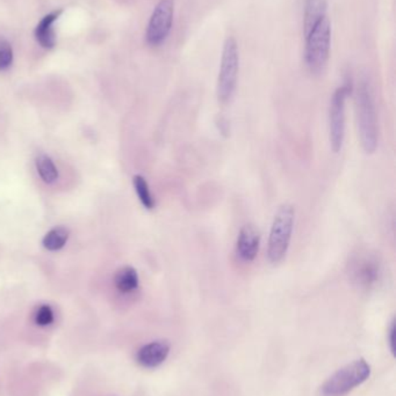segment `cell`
<instances>
[{"label": "cell", "mask_w": 396, "mask_h": 396, "mask_svg": "<svg viewBox=\"0 0 396 396\" xmlns=\"http://www.w3.org/2000/svg\"><path fill=\"white\" fill-rule=\"evenodd\" d=\"M332 48V25L328 16L319 20L306 35L305 62L310 74L319 76L326 70Z\"/></svg>", "instance_id": "obj_3"}, {"label": "cell", "mask_w": 396, "mask_h": 396, "mask_svg": "<svg viewBox=\"0 0 396 396\" xmlns=\"http://www.w3.org/2000/svg\"><path fill=\"white\" fill-rule=\"evenodd\" d=\"M239 74V52L237 42L232 36L223 45L219 77L216 83V96L221 105H227L235 95Z\"/></svg>", "instance_id": "obj_4"}, {"label": "cell", "mask_w": 396, "mask_h": 396, "mask_svg": "<svg viewBox=\"0 0 396 396\" xmlns=\"http://www.w3.org/2000/svg\"><path fill=\"white\" fill-rule=\"evenodd\" d=\"M261 246V234L254 225H244L239 230L236 241V254L243 262H252L257 257Z\"/></svg>", "instance_id": "obj_9"}, {"label": "cell", "mask_w": 396, "mask_h": 396, "mask_svg": "<svg viewBox=\"0 0 396 396\" xmlns=\"http://www.w3.org/2000/svg\"><path fill=\"white\" fill-rule=\"evenodd\" d=\"M394 335H395V323L392 322L390 330V345L392 352H394Z\"/></svg>", "instance_id": "obj_19"}, {"label": "cell", "mask_w": 396, "mask_h": 396, "mask_svg": "<svg viewBox=\"0 0 396 396\" xmlns=\"http://www.w3.org/2000/svg\"><path fill=\"white\" fill-rule=\"evenodd\" d=\"M63 11H54L52 13L43 16L39 25L34 30L36 41L43 48L52 49L56 45V33L54 29V23L57 21Z\"/></svg>", "instance_id": "obj_11"}, {"label": "cell", "mask_w": 396, "mask_h": 396, "mask_svg": "<svg viewBox=\"0 0 396 396\" xmlns=\"http://www.w3.org/2000/svg\"><path fill=\"white\" fill-rule=\"evenodd\" d=\"M295 224V209L285 203L274 214L268 243V259L271 264H279L290 250Z\"/></svg>", "instance_id": "obj_2"}, {"label": "cell", "mask_w": 396, "mask_h": 396, "mask_svg": "<svg viewBox=\"0 0 396 396\" xmlns=\"http://www.w3.org/2000/svg\"><path fill=\"white\" fill-rule=\"evenodd\" d=\"M54 321V312L52 307L48 305H43L36 310L35 322L39 326H49Z\"/></svg>", "instance_id": "obj_18"}, {"label": "cell", "mask_w": 396, "mask_h": 396, "mask_svg": "<svg viewBox=\"0 0 396 396\" xmlns=\"http://www.w3.org/2000/svg\"><path fill=\"white\" fill-rule=\"evenodd\" d=\"M357 108L358 134L361 147L366 153L372 154L377 151L379 144V125H378L377 109L374 103L373 93L370 83L364 80L358 86L356 94Z\"/></svg>", "instance_id": "obj_1"}, {"label": "cell", "mask_w": 396, "mask_h": 396, "mask_svg": "<svg viewBox=\"0 0 396 396\" xmlns=\"http://www.w3.org/2000/svg\"><path fill=\"white\" fill-rule=\"evenodd\" d=\"M132 185H134L136 194L139 196V199L141 201L143 206L145 209H148V210H152V209L155 208V199L152 197V194L150 192L147 180L143 176L135 175L134 179H132Z\"/></svg>", "instance_id": "obj_15"}, {"label": "cell", "mask_w": 396, "mask_h": 396, "mask_svg": "<svg viewBox=\"0 0 396 396\" xmlns=\"http://www.w3.org/2000/svg\"><path fill=\"white\" fill-rule=\"evenodd\" d=\"M351 93V85L346 83L334 92L329 107V141L335 153H339L344 144L345 103Z\"/></svg>", "instance_id": "obj_7"}, {"label": "cell", "mask_w": 396, "mask_h": 396, "mask_svg": "<svg viewBox=\"0 0 396 396\" xmlns=\"http://www.w3.org/2000/svg\"><path fill=\"white\" fill-rule=\"evenodd\" d=\"M370 375V366L364 358L352 361L339 368L323 383L324 396H343L351 392L356 387L361 386Z\"/></svg>", "instance_id": "obj_5"}, {"label": "cell", "mask_w": 396, "mask_h": 396, "mask_svg": "<svg viewBox=\"0 0 396 396\" xmlns=\"http://www.w3.org/2000/svg\"><path fill=\"white\" fill-rule=\"evenodd\" d=\"M328 0H305V12H303V34L305 36L312 30V27L319 20L327 16Z\"/></svg>", "instance_id": "obj_12"}, {"label": "cell", "mask_w": 396, "mask_h": 396, "mask_svg": "<svg viewBox=\"0 0 396 396\" xmlns=\"http://www.w3.org/2000/svg\"><path fill=\"white\" fill-rule=\"evenodd\" d=\"M69 235H70V231L64 226H57L52 230L49 231L48 233L45 234L43 238V247L45 250H50V252H56L60 250L65 246V243L68 241Z\"/></svg>", "instance_id": "obj_14"}, {"label": "cell", "mask_w": 396, "mask_h": 396, "mask_svg": "<svg viewBox=\"0 0 396 396\" xmlns=\"http://www.w3.org/2000/svg\"><path fill=\"white\" fill-rule=\"evenodd\" d=\"M174 0H159L149 20L145 39L149 45L159 47L170 35L174 25Z\"/></svg>", "instance_id": "obj_8"}, {"label": "cell", "mask_w": 396, "mask_h": 396, "mask_svg": "<svg viewBox=\"0 0 396 396\" xmlns=\"http://www.w3.org/2000/svg\"><path fill=\"white\" fill-rule=\"evenodd\" d=\"M170 349V343L166 341H155L142 346L137 352L136 359L143 368H156L166 361Z\"/></svg>", "instance_id": "obj_10"}, {"label": "cell", "mask_w": 396, "mask_h": 396, "mask_svg": "<svg viewBox=\"0 0 396 396\" xmlns=\"http://www.w3.org/2000/svg\"><path fill=\"white\" fill-rule=\"evenodd\" d=\"M349 277L358 288L370 290L377 286L383 276V263L374 252H359L348 263Z\"/></svg>", "instance_id": "obj_6"}, {"label": "cell", "mask_w": 396, "mask_h": 396, "mask_svg": "<svg viewBox=\"0 0 396 396\" xmlns=\"http://www.w3.org/2000/svg\"><path fill=\"white\" fill-rule=\"evenodd\" d=\"M36 168H38V172H39L41 179L45 183L55 182L56 180H57V168H56L55 165L52 163V160L48 156L41 154V156L38 157V159H36Z\"/></svg>", "instance_id": "obj_16"}, {"label": "cell", "mask_w": 396, "mask_h": 396, "mask_svg": "<svg viewBox=\"0 0 396 396\" xmlns=\"http://www.w3.org/2000/svg\"><path fill=\"white\" fill-rule=\"evenodd\" d=\"M114 283L120 292L129 293L139 288V275L132 267H123L116 272Z\"/></svg>", "instance_id": "obj_13"}, {"label": "cell", "mask_w": 396, "mask_h": 396, "mask_svg": "<svg viewBox=\"0 0 396 396\" xmlns=\"http://www.w3.org/2000/svg\"><path fill=\"white\" fill-rule=\"evenodd\" d=\"M13 62V49L10 42L0 37V71L7 70Z\"/></svg>", "instance_id": "obj_17"}]
</instances>
